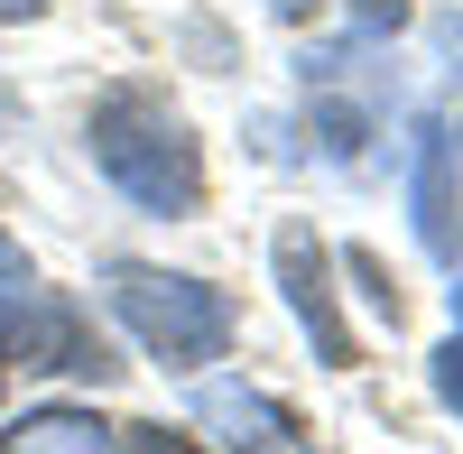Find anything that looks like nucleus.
<instances>
[{"mask_svg": "<svg viewBox=\"0 0 463 454\" xmlns=\"http://www.w3.org/2000/svg\"><path fill=\"white\" fill-rule=\"evenodd\" d=\"M93 167L121 185L139 213H195V204H204L195 130H185L158 93H111V102L93 111Z\"/></svg>", "mask_w": 463, "mask_h": 454, "instance_id": "1", "label": "nucleus"}, {"mask_svg": "<svg viewBox=\"0 0 463 454\" xmlns=\"http://www.w3.org/2000/svg\"><path fill=\"white\" fill-rule=\"evenodd\" d=\"M102 288H111V316H121L167 371L222 362V344H232V297H222V288L176 279V270H148V260H111Z\"/></svg>", "mask_w": 463, "mask_h": 454, "instance_id": "2", "label": "nucleus"}, {"mask_svg": "<svg viewBox=\"0 0 463 454\" xmlns=\"http://www.w3.org/2000/svg\"><path fill=\"white\" fill-rule=\"evenodd\" d=\"M0 362H19V371H93V381L111 371L74 307H56V297H19V288H0Z\"/></svg>", "mask_w": 463, "mask_h": 454, "instance_id": "3", "label": "nucleus"}, {"mask_svg": "<svg viewBox=\"0 0 463 454\" xmlns=\"http://www.w3.org/2000/svg\"><path fill=\"white\" fill-rule=\"evenodd\" d=\"M195 418H204L232 454H316L306 427H297L269 390H250V381H204V390H195Z\"/></svg>", "mask_w": 463, "mask_h": 454, "instance_id": "4", "label": "nucleus"}, {"mask_svg": "<svg viewBox=\"0 0 463 454\" xmlns=\"http://www.w3.org/2000/svg\"><path fill=\"white\" fill-rule=\"evenodd\" d=\"M279 279H288V307H297V325L316 334V353L343 371V362H353V334H343L334 270H325V251H316V232H306V222H288V232H279Z\"/></svg>", "mask_w": 463, "mask_h": 454, "instance_id": "5", "label": "nucleus"}, {"mask_svg": "<svg viewBox=\"0 0 463 454\" xmlns=\"http://www.w3.org/2000/svg\"><path fill=\"white\" fill-rule=\"evenodd\" d=\"M454 213H463L454 204V139L427 121V130H417V232H427L436 260H463V222Z\"/></svg>", "mask_w": 463, "mask_h": 454, "instance_id": "6", "label": "nucleus"}, {"mask_svg": "<svg viewBox=\"0 0 463 454\" xmlns=\"http://www.w3.org/2000/svg\"><path fill=\"white\" fill-rule=\"evenodd\" d=\"M102 445H111V427L93 408H37V418H19L0 436V454H102Z\"/></svg>", "mask_w": 463, "mask_h": 454, "instance_id": "7", "label": "nucleus"}, {"mask_svg": "<svg viewBox=\"0 0 463 454\" xmlns=\"http://www.w3.org/2000/svg\"><path fill=\"white\" fill-rule=\"evenodd\" d=\"M436 399H445V408H463V334L436 353Z\"/></svg>", "mask_w": 463, "mask_h": 454, "instance_id": "8", "label": "nucleus"}, {"mask_svg": "<svg viewBox=\"0 0 463 454\" xmlns=\"http://www.w3.org/2000/svg\"><path fill=\"white\" fill-rule=\"evenodd\" d=\"M121 454H195V445L167 436V427H130V436H121Z\"/></svg>", "mask_w": 463, "mask_h": 454, "instance_id": "9", "label": "nucleus"}, {"mask_svg": "<svg viewBox=\"0 0 463 454\" xmlns=\"http://www.w3.org/2000/svg\"><path fill=\"white\" fill-rule=\"evenodd\" d=\"M0 288H28V251H19L10 232H0Z\"/></svg>", "mask_w": 463, "mask_h": 454, "instance_id": "10", "label": "nucleus"}, {"mask_svg": "<svg viewBox=\"0 0 463 454\" xmlns=\"http://www.w3.org/2000/svg\"><path fill=\"white\" fill-rule=\"evenodd\" d=\"M37 10H47V0H0V19H37Z\"/></svg>", "mask_w": 463, "mask_h": 454, "instance_id": "11", "label": "nucleus"}, {"mask_svg": "<svg viewBox=\"0 0 463 454\" xmlns=\"http://www.w3.org/2000/svg\"><path fill=\"white\" fill-rule=\"evenodd\" d=\"M269 10H279V19H306V0H269Z\"/></svg>", "mask_w": 463, "mask_h": 454, "instance_id": "12", "label": "nucleus"}]
</instances>
